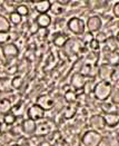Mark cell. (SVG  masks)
Instances as JSON below:
<instances>
[{"label": "cell", "instance_id": "1", "mask_svg": "<svg viewBox=\"0 0 119 146\" xmlns=\"http://www.w3.org/2000/svg\"><path fill=\"white\" fill-rule=\"evenodd\" d=\"M114 90V85L108 80H100L94 85L91 94L98 102H106L110 98V95Z\"/></svg>", "mask_w": 119, "mask_h": 146}, {"label": "cell", "instance_id": "2", "mask_svg": "<svg viewBox=\"0 0 119 146\" xmlns=\"http://www.w3.org/2000/svg\"><path fill=\"white\" fill-rule=\"evenodd\" d=\"M102 141H104L102 134L93 129L86 131L81 136L83 146H100Z\"/></svg>", "mask_w": 119, "mask_h": 146}, {"label": "cell", "instance_id": "3", "mask_svg": "<svg viewBox=\"0 0 119 146\" xmlns=\"http://www.w3.org/2000/svg\"><path fill=\"white\" fill-rule=\"evenodd\" d=\"M66 26H67L68 30L71 34L76 35V36H83V34L86 33V24H85V21L83 19L79 18V17L69 18Z\"/></svg>", "mask_w": 119, "mask_h": 146}, {"label": "cell", "instance_id": "4", "mask_svg": "<svg viewBox=\"0 0 119 146\" xmlns=\"http://www.w3.org/2000/svg\"><path fill=\"white\" fill-rule=\"evenodd\" d=\"M85 24H86L87 31L95 35L102 28V19L98 15H93L87 18V21Z\"/></svg>", "mask_w": 119, "mask_h": 146}, {"label": "cell", "instance_id": "5", "mask_svg": "<svg viewBox=\"0 0 119 146\" xmlns=\"http://www.w3.org/2000/svg\"><path fill=\"white\" fill-rule=\"evenodd\" d=\"M88 124H89V127L93 131L99 132V133H101L102 131H105L106 127H107L102 115H100V114H95V115L90 116V118L88 121Z\"/></svg>", "mask_w": 119, "mask_h": 146}, {"label": "cell", "instance_id": "6", "mask_svg": "<svg viewBox=\"0 0 119 146\" xmlns=\"http://www.w3.org/2000/svg\"><path fill=\"white\" fill-rule=\"evenodd\" d=\"M46 116V111L42 110L40 106H38L37 104H32L28 110H27V118L37 122L40 119H44Z\"/></svg>", "mask_w": 119, "mask_h": 146}, {"label": "cell", "instance_id": "7", "mask_svg": "<svg viewBox=\"0 0 119 146\" xmlns=\"http://www.w3.org/2000/svg\"><path fill=\"white\" fill-rule=\"evenodd\" d=\"M1 49H2L3 57L8 60L17 58L19 55V48L15 42H7L1 46Z\"/></svg>", "mask_w": 119, "mask_h": 146}, {"label": "cell", "instance_id": "8", "mask_svg": "<svg viewBox=\"0 0 119 146\" xmlns=\"http://www.w3.org/2000/svg\"><path fill=\"white\" fill-rule=\"evenodd\" d=\"M87 84V78L86 76H83V74L75 73L70 77V86L72 87L73 90H83L85 88V86Z\"/></svg>", "mask_w": 119, "mask_h": 146}, {"label": "cell", "instance_id": "9", "mask_svg": "<svg viewBox=\"0 0 119 146\" xmlns=\"http://www.w3.org/2000/svg\"><path fill=\"white\" fill-rule=\"evenodd\" d=\"M36 104L38 106H40L45 111H46V110H52V108L55 107V105H56L55 99L51 97L50 95H47V94L38 96V98H37V100H36Z\"/></svg>", "mask_w": 119, "mask_h": 146}, {"label": "cell", "instance_id": "10", "mask_svg": "<svg viewBox=\"0 0 119 146\" xmlns=\"http://www.w3.org/2000/svg\"><path fill=\"white\" fill-rule=\"evenodd\" d=\"M21 131L22 134H24L26 136H32L36 134V127H37V122H34L29 118H26L21 123Z\"/></svg>", "mask_w": 119, "mask_h": 146}, {"label": "cell", "instance_id": "11", "mask_svg": "<svg viewBox=\"0 0 119 146\" xmlns=\"http://www.w3.org/2000/svg\"><path fill=\"white\" fill-rule=\"evenodd\" d=\"M35 23L39 29H47L48 27H50L52 24V18L49 13H41L36 17Z\"/></svg>", "mask_w": 119, "mask_h": 146}, {"label": "cell", "instance_id": "12", "mask_svg": "<svg viewBox=\"0 0 119 146\" xmlns=\"http://www.w3.org/2000/svg\"><path fill=\"white\" fill-rule=\"evenodd\" d=\"M51 133V124L47 121H42L40 123H37L36 134L37 136H47Z\"/></svg>", "mask_w": 119, "mask_h": 146}, {"label": "cell", "instance_id": "13", "mask_svg": "<svg viewBox=\"0 0 119 146\" xmlns=\"http://www.w3.org/2000/svg\"><path fill=\"white\" fill-rule=\"evenodd\" d=\"M106 126L108 127H116L119 123V115L118 113H104L102 115Z\"/></svg>", "mask_w": 119, "mask_h": 146}, {"label": "cell", "instance_id": "14", "mask_svg": "<svg viewBox=\"0 0 119 146\" xmlns=\"http://www.w3.org/2000/svg\"><path fill=\"white\" fill-rule=\"evenodd\" d=\"M68 40H69V37L67 36L66 34H63V33H57L54 36V38H52V44L57 48H62V47H65L67 45Z\"/></svg>", "mask_w": 119, "mask_h": 146}, {"label": "cell", "instance_id": "15", "mask_svg": "<svg viewBox=\"0 0 119 146\" xmlns=\"http://www.w3.org/2000/svg\"><path fill=\"white\" fill-rule=\"evenodd\" d=\"M51 2L49 0H42V1H36L35 2V10L39 15L41 13H48L50 11V7H51Z\"/></svg>", "mask_w": 119, "mask_h": 146}, {"label": "cell", "instance_id": "16", "mask_svg": "<svg viewBox=\"0 0 119 146\" xmlns=\"http://www.w3.org/2000/svg\"><path fill=\"white\" fill-rule=\"evenodd\" d=\"M12 110V103L9 98H1L0 99V114L6 115Z\"/></svg>", "mask_w": 119, "mask_h": 146}, {"label": "cell", "instance_id": "17", "mask_svg": "<svg viewBox=\"0 0 119 146\" xmlns=\"http://www.w3.org/2000/svg\"><path fill=\"white\" fill-rule=\"evenodd\" d=\"M112 70H114V68L110 65H102L99 68V76L102 78V80H108L109 82Z\"/></svg>", "mask_w": 119, "mask_h": 146}, {"label": "cell", "instance_id": "18", "mask_svg": "<svg viewBox=\"0 0 119 146\" xmlns=\"http://www.w3.org/2000/svg\"><path fill=\"white\" fill-rule=\"evenodd\" d=\"M77 110H78L77 104H70V105H68L65 108V110H63V117L66 119H71V118H73L76 116Z\"/></svg>", "mask_w": 119, "mask_h": 146}, {"label": "cell", "instance_id": "19", "mask_svg": "<svg viewBox=\"0 0 119 146\" xmlns=\"http://www.w3.org/2000/svg\"><path fill=\"white\" fill-rule=\"evenodd\" d=\"M10 29H11V25L8 18L0 13V33H10Z\"/></svg>", "mask_w": 119, "mask_h": 146}, {"label": "cell", "instance_id": "20", "mask_svg": "<svg viewBox=\"0 0 119 146\" xmlns=\"http://www.w3.org/2000/svg\"><path fill=\"white\" fill-rule=\"evenodd\" d=\"M63 98L68 105L70 104H77V94L75 90H66L63 94Z\"/></svg>", "mask_w": 119, "mask_h": 146}, {"label": "cell", "instance_id": "21", "mask_svg": "<svg viewBox=\"0 0 119 146\" xmlns=\"http://www.w3.org/2000/svg\"><path fill=\"white\" fill-rule=\"evenodd\" d=\"M16 121H17V116H16L12 111L6 114V115H3V117H2V123H3L5 125H7V126H12V125H15V124H16Z\"/></svg>", "mask_w": 119, "mask_h": 146}, {"label": "cell", "instance_id": "22", "mask_svg": "<svg viewBox=\"0 0 119 146\" xmlns=\"http://www.w3.org/2000/svg\"><path fill=\"white\" fill-rule=\"evenodd\" d=\"M8 20H9L10 25H12V26H19V25L22 23V17L19 16L16 11H12L9 13Z\"/></svg>", "mask_w": 119, "mask_h": 146}, {"label": "cell", "instance_id": "23", "mask_svg": "<svg viewBox=\"0 0 119 146\" xmlns=\"http://www.w3.org/2000/svg\"><path fill=\"white\" fill-rule=\"evenodd\" d=\"M105 44H106V46H107V47L110 48V51H111V52L117 51V49H118V40H117L114 36L108 37Z\"/></svg>", "mask_w": 119, "mask_h": 146}, {"label": "cell", "instance_id": "24", "mask_svg": "<svg viewBox=\"0 0 119 146\" xmlns=\"http://www.w3.org/2000/svg\"><path fill=\"white\" fill-rule=\"evenodd\" d=\"M10 85H11V87L13 89L19 90L22 87V85H24V78H22V76H15L11 79Z\"/></svg>", "mask_w": 119, "mask_h": 146}, {"label": "cell", "instance_id": "25", "mask_svg": "<svg viewBox=\"0 0 119 146\" xmlns=\"http://www.w3.org/2000/svg\"><path fill=\"white\" fill-rule=\"evenodd\" d=\"M15 11L17 12L19 16H21V17H27V16L29 15V8H28L27 5L20 3V5H18V6L15 8Z\"/></svg>", "mask_w": 119, "mask_h": 146}, {"label": "cell", "instance_id": "26", "mask_svg": "<svg viewBox=\"0 0 119 146\" xmlns=\"http://www.w3.org/2000/svg\"><path fill=\"white\" fill-rule=\"evenodd\" d=\"M50 12L55 16H60L63 12V7H61L60 5H58L56 1L51 2V7H50Z\"/></svg>", "mask_w": 119, "mask_h": 146}, {"label": "cell", "instance_id": "27", "mask_svg": "<svg viewBox=\"0 0 119 146\" xmlns=\"http://www.w3.org/2000/svg\"><path fill=\"white\" fill-rule=\"evenodd\" d=\"M94 38H95L99 44H105L106 40H107L108 36L106 35V33H104V31H98L95 36H94Z\"/></svg>", "mask_w": 119, "mask_h": 146}, {"label": "cell", "instance_id": "28", "mask_svg": "<svg viewBox=\"0 0 119 146\" xmlns=\"http://www.w3.org/2000/svg\"><path fill=\"white\" fill-rule=\"evenodd\" d=\"M110 98H111V103L112 104H115V105H118L119 103V93H118V88L116 87H114V90H112V93H111V95H110Z\"/></svg>", "mask_w": 119, "mask_h": 146}, {"label": "cell", "instance_id": "29", "mask_svg": "<svg viewBox=\"0 0 119 146\" xmlns=\"http://www.w3.org/2000/svg\"><path fill=\"white\" fill-rule=\"evenodd\" d=\"M88 45H89V48H90V50H91L93 52L98 51V50H99V48H100V44H99V42L96 40L95 38H94V39H93V40H91V41H90Z\"/></svg>", "mask_w": 119, "mask_h": 146}, {"label": "cell", "instance_id": "30", "mask_svg": "<svg viewBox=\"0 0 119 146\" xmlns=\"http://www.w3.org/2000/svg\"><path fill=\"white\" fill-rule=\"evenodd\" d=\"M10 40V34L9 33H0V45H5Z\"/></svg>", "mask_w": 119, "mask_h": 146}, {"label": "cell", "instance_id": "31", "mask_svg": "<svg viewBox=\"0 0 119 146\" xmlns=\"http://www.w3.org/2000/svg\"><path fill=\"white\" fill-rule=\"evenodd\" d=\"M83 42L87 45V44H89V42H90V41L94 39V36H95V35H94V34H91V33H88V31H86V33H85V34L83 35Z\"/></svg>", "mask_w": 119, "mask_h": 146}, {"label": "cell", "instance_id": "32", "mask_svg": "<svg viewBox=\"0 0 119 146\" xmlns=\"http://www.w3.org/2000/svg\"><path fill=\"white\" fill-rule=\"evenodd\" d=\"M10 132L12 133V135H13V136H18V135H21V134H22V131H21V126L17 125L16 127H12V128H10Z\"/></svg>", "mask_w": 119, "mask_h": 146}, {"label": "cell", "instance_id": "33", "mask_svg": "<svg viewBox=\"0 0 119 146\" xmlns=\"http://www.w3.org/2000/svg\"><path fill=\"white\" fill-rule=\"evenodd\" d=\"M17 72H18V67L17 66H13V65L6 68V73L8 74V75H15Z\"/></svg>", "mask_w": 119, "mask_h": 146}, {"label": "cell", "instance_id": "34", "mask_svg": "<svg viewBox=\"0 0 119 146\" xmlns=\"http://www.w3.org/2000/svg\"><path fill=\"white\" fill-rule=\"evenodd\" d=\"M112 15H114V17L115 18H119V2H116L115 5H114V7H112Z\"/></svg>", "mask_w": 119, "mask_h": 146}, {"label": "cell", "instance_id": "35", "mask_svg": "<svg viewBox=\"0 0 119 146\" xmlns=\"http://www.w3.org/2000/svg\"><path fill=\"white\" fill-rule=\"evenodd\" d=\"M58 5H60L61 7H65V6H68L70 3V0H57L56 1Z\"/></svg>", "mask_w": 119, "mask_h": 146}, {"label": "cell", "instance_id": "36", "mask_svg": "<svg viewBox=\"0 0 119 146\" xmlns=\"http://www.w3.org/2000/svg\"><path fill=\"white\" fill-rule=\"evenodd\" d=\"M38 146H52L49 142H47L46 139L45 141H41L40 143H38Z\"/></svg>", "mask_w": 119, "mask_h": 146}, {"label": "cell", "instance_id": "37", "mask_svg": "<svg viewBox=\"0 0 119 146\" xmlns=\"http://www.w3.org/2000/svg\"><path fill=\"white\" fill-rule=\"evenodd\" d=\"M9 146H21V145L18 144V143H13V144H11V145H9Z\"/></svg>", "mask_w": 119, "mask_h": 146}, {"label": "cell", "instance_id": "38", "mask_svg": "<svg viewBox=\"0 0 119 146\" xmlns=\"http://www.w3.org/2000/svg\"><path fill=\"white\" fill-rule=\"evenodd\" d=\"M1 135H2V132H1V131H0V136H1Z\"/></svg>", "mask_w": 119, "mask_h": 146}]
</instances>
